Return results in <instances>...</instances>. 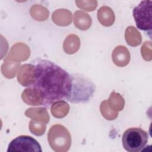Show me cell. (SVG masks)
Returning a JSON list of instances; mask_svg holds the SVG:
<instances>
[{
    "mask_svg": "<svg viewBox=\"0 0 152 152\" xmlns=\"http://www.w3.org/2000/svg\"><path fill=\"white\" fill-rule=\"evenodd\" d=\"M31 64L34 66L35 75L29 87L40 95L43 106L49 107L56 102L67 99L71 88V74L49 60L37 58Z\"/></svg>",
    "mask_w": 152,
    "mask_h": 152,
    "instance_id": "obj_1",
    "label": "cell"
},
{
    "mask_svg": "<svg viewBox=\"0 0 152 152\" xmlns=\"http://www.w3.org/2000/svg\"><path fill=\"white\" fill-rule=\"evenodd\" d=\"M71 77V88L66 100L74 103L88 102L95 91L94 84L88 78L78 74H72Z\"/></svg>",
    "mask_w": 152,
    "mask_h": 152,
    "instance_id": "obj_2",
    "label": "cell"
},
{
    "mask_svg": "<svg viewBox=\"0 0 152 152\" xmlns=\"http://www.w3.org/2000/svg\"><path fill=\"white\" fill-rule=\"evenodd\" d=\"M48 140L51 148L56 152H65L71 145V138L68 129L63 125L56 124L50 127Z\"/></svg>",
    "mask_w": 152,
    "mask_h": 152,
    "instance_id": "obj_3",
    "label": "cell"
},
{
    "mask_svg": "<svg viewBox=\"0 0 152 152\" xmlns=\"http://www.w3.org/2000/svg\"><path fill=\"white\" fill-rule=\"evenodd\" d=\"M148 135L146 131L140 128H130L122 135V145L129 152L141 151L147 144Z\"/></svg>",
    "mask_w": 152,
    "mask_h": 152,
    "instance_id": "obj_4",
    "label": "cell"
},
{
    "mask_svg": "<svg viewBox=\"0 0 152 152\" xmlns=\"http://www.w3.org/2000/svg\"><path fill=\"white\" fill-rule=\"evenodd\" d=\"M152 1H142L133 9V16L138 28L147 31L151 37L152 28Z\"/></svg>",
    "mask_w": 152,
    "mask_h": 152,
    "instance_id": "obj_5",
    "label": "cell"
},
{
    "mask_svg": "<svg viewBox=\"0 0 152 152\" xmlns=\"http://www.w3.org/2000/svg\"><path fill=\"white\" fill-rule=\"evenodd\" d=\"M39 143L33 137L27 135H20L11 141L7 151H35L42 152Z\"/></svg>",
    "mask_w": 152,
    "mask_h": 152,
    "instance_id": "obj_6",
    "label": "cell"
},
{
    "mask_svg": "<svg viewBox=\"0 0 152 152\" xmlns=\"http://www.w3.org/2000/svg\"><path fill=\"white\" fill-rule=\"evenodd\" d=\"M35 69L32 64H24L18 70L17 79L23 86L29 87L31 86L34 80Z\"/></svg>",
    "mask_w": 152,
    "mask_h": 152,
    "instance_id": "obj_7",
    "label": "cell"
},
{
    "mask_svg": "<svg viewBox=\"0 0 152 152\" xmlns=\"http://www.w3.org/2000/svg\"><path fill=\"white\" fill-rule=\"evenodd\" d=\"M30 54V49L26 45L17 43L12 47L5 60H14L15 62H20L27 59Z\"/></svg>",
    "mask_w": 152,
    "mask_h": 152,
    "instance_id": "obj_8",
    "label": "cell"
},
{
    "mask_svg": "<svg viewBox=\"0 0 152 152\" xmlns=\"http://www.w3.org/2000/svg\"><path fill=\"white\" fill-rule=\"evenodd\" d=\"M112 58L113 63L118 66L124 67L130 61V53L128 49L122 45L116 46L113 50Z\"/></svg>",
    "mask_w": 152,
    "mask_h": 152,
    "instance_id": "obj_9",
    "label": "cell"
},
{
    "mask_svg": "<svg viewBox=\"0 0 152 152\" xmlns=\"http://www.w3.org/2000/svg\"><path fill=\"white\" fill-rule=\"evenodd\" d=\"M23 100L27 104L31 106H39L43 104V100L39 93L34 88L28 87L21 94Z\"/></svg>",
    "mask_w": 152,
    "mask_h": 152,
    "instance_id": "obj_10",
    "label": "cell"
},
{
    "mask_svg": "<svg viewBox=\"0 0 152 152\" xmlns=\"http://www.w3.org/2000/svg\"><path fill=\"white\" fill-rule=\"evenodd\" d=\"M99 21L104 26L109 27L115 22V14L112 10L108 7H102L97 11Z\"/></svg>",
    "mask_w": 152,
    "mask_h": 152,
    "instance_id": "obj_11",
    "label": "cell"
},
{
    "mask_svg": "<svg viewBox=\"0 0 152 152\" xmlns=\"http://www.w3.org/2000/svg\"><path fill=\"white\" fill-rule=\"evenodd\" d=\"M90 16L83 11H77L74 14V23L75 26L80 30H86L91 25Z\"/></svg>",
    "mask_w": 152,
    "mask_h": 152,
    "instance_id": "obj_12",
    "label": "cell"
},
{
    "mask_svg": "<svg viewBox=\"0 0 152 152\" xmlns=\"http://www.w3.org/2000/svg\"><path fill=\"white\" fill-rule=\"evenodd\" d=\"M52 18L56 25L61 26H68L72 21V14L66 10L60 9L53 13Z\"/></svg>",
    "mask_w": 152,
    "mask_h": 152,
    "instance_id": "obj_13",
    "label": "cell"
},
{
    "mask_svg": "<svg viewBox=\"0 0 152 152\" xmlns=\"http://www.w3.org/2000/svg\"><path fill=\"white\" fill-rule=\"evenodd\" d=\"M25 115L32 119L39 121L45 124L49 121V115L46 109L43 107L29 108L25 112Z\"/></svg>",
    "mask_w": 152,
    "mask_h": 152,
    "instance_id": "obj_14",
    "label": "cell"
},
{
    "mask_svg": "<svg viewBox=\"0 0 152 152\" xmlns=\"http://www.w3.org/2000/svg\"><path fill=\"white\" fill-rule=\"evenodd\" d=\"M80 41L79 37L75 34H69L64 42L63 48L68 54L75 53L80 48Z\"/></svg>",
    "mask_w": 152,
    "mask_h": 152,
    "instance_id": "obj_15",
    "label": "cell"
},
{
    "mask_svg": "<svg viewBox=\"0 0 152 152\" xmlns=\"http://www.w3.org/2000/svg\"><path fill=\"white\" fill-rule=\"evenodd\" d=\"M125 37L128 45L131 46H137L141 42L140 33L133 26H129L125 30Z\"/></svg>",
    "mask_w": 152,
    "mask_h": 152,
    "instance_id": "obj_16",
    "label": "cell"
},
{
    "mask_svg": "<svg viewBox=\"0 0 152 152\" xmlns=\"http://www.w3.org/2000/svg\"><path fill=\"white\" fill-rule=\"evenodd\" d=\"M69 110V104L65 101L59 100L52 104L50 112L54 117L62 118L68 114Z\"/></svg>",
    "mask_w": 152,
    "mask_h": 152,
    "instance_id": "obj_17",
    "label": "cell"
},
{
    "mask_svg": "<svg viewBox=\"0 0 152 152\" xmlns=\"http://www.w3.org/2000/svg\"><path fill=\"white\" fill-rule=\"evenodd\" d=\"M108 104L111 109L115 111H121L123 109L125 104L124 99L116 92H112L107 101Z\"/></svg>",
    "mask_w": 152,
    "mask_h": 152,
    "instance_id": "obj_18",
    "label": "cell"
},
{
    "mask_svg": "<svg viewBox=\"0 0 152 152\" xmlns=\"http://www.w3.org/2000/svg\"><path fill=\"white\" fill-rule=\"evenodd\" d=\"M19 66L20 62H18L7 61L5 60V62L2 65V72L5 77L12 78L15 76Z\"/></svg>",
    "mask_w": 152,
    "mask_h": 152,
    "instance_id": "obj_19",
    "label": "cell"
},
{
    "mask_svg": "<svg viewBox=\"0 0 152 152\" xmlns=\"http://www.w3.org/2000/svg\"><path fill=\"white\" fill-rule=\"evenodd\" d=\"M100 109L102 116L107 120H114L117 118L118 115V113L116 111L110 107L108 104L107 100H104L101 103Z\"/></svg>",
    "mask_w": 152,
    "mask_h": 152,
    "instance_id": "obj_20",
    "label": "cell"
},
{
    "mask_svg": "<svg viewBox=\"0 0 152 152\" xmlns=\"http://www.w3.org/2000/svg\"><path fill=\"white\" fill-rule=\"evenodd\" d=\"M46 124L41 121L32 119L29 124L30 131L36 136H41L46 131Z\"/></svg>",
    "mask_w": 152,
    "mask_h": 152,
    "instance_id": "obj_21",
    "label": "cell"
},
{
    "mask_svg": "<svg viewBox=\"0 0 152 152\" xmlns=\"http://www.w3.org/2000/svg\"><path fill=\"white\" fill-rule=\"evenodd\" d=\"M141 53L142 58L147 61H150L152 59L151 55V42L146 41L141 46Z\"/></svg>",
    "mask_w": 152,
    "mask_h": 152,
    "instance_id": "obj_22",
    "label": "cell"
}]
</instances>
